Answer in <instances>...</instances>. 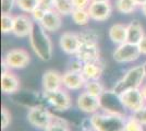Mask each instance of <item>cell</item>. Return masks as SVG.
Wrapping results in <instances>:
<instances>
[{"label":"cell","instance_id":"1","mask_svg":"<svg viewBox=\"0 0 146 131\" xmlns=\"http://www.w3.org/2000/svg\"><path fill=\"white\" fill-rule=\"evenodd\" d=\"M46 30L40 25L34 24V27L30 34V44L35 55L43 61H48L52 57V44Z\"/></svg>","mask_w":146,"mask_h":131},{"label":"cell","instance_id":"2","mask_svg":"<svg viewBox=\"0 0 146 131\" xmlns=\"http://www.w3.org/2000/svg\"><path fill=\"white\" fill-rule=\"evenodd\" d=\"M90 121L97 131H124L127 120L124 115L113 112H95Z\"/></svg>","mask_w":146,"mask_h":131},{"label":"cell","instance_id":"3","mask_svg":"<svg viewBox=\"0 0 146 131\" xmlns=\"http://www.w3.org/2000/svg\"><path fill=\"white\" fill-rule=\"evenodd\" d=\"M145 78V71L143 68V65L133 67L128 70L125 74L123 75V78L115 85L113 92H116L117 94H121L124 91H128L131 88H140Z\"/></svg>","mask_w":146,"mask_h":131},{"label":"cell","instance_id":"4","mask_svg":"<svg viewBox=\"0 0 146 131\" xmlns=\"http://www.w3.org/2000/svg\"><path fill=\"white\" fill-rule=\"evenodd\" d=\"M50 112L42 106H33L30 108L27 112V120L33 127H36L38 129H46L55 119Z\"/></svg>","mask_w":146,"mask_h":131},{"label":"cell","instance_id":"5","mask_svg":"<svg viewBox=\"0 0 146 131\" xmlns=\"http://www.w3.org/2000/svg\"><path fill=\"white\" fill-rule=\"evenodd\" d=\"M44 97L57 110H68L72 106V100L67 91L58 88L54 91H44Z\"/></svg>","mask_w":146,"mask_h":131},{"label":"cell","instance_id":"6","mask_svg":"<svg viewBox=\"0 0 146 131\" xmlns=\"http://www.w3.org/2000/svg\"><path fill=\"white\" fill-rule=\"evenodd\" d=\"M142 55L139 48V45L131 43H125L119 45L113 53V59L119 63H132L137 60Z\"/></svg>","mask_w":146,"mask_h":131},{"label":"cell","instance_id":"7","mask_svg":"<svg viewBox=\"0 0 146 131\" xmlns=\"http://www.w3.org/2000/svg\"><path fill=\"white\" fill-rule=\"evenodd\" d=\"M30 54L22 48H14L9 50L3 58V63L9 69H23L30 63Z\"/></svg>","mask_w":146,"mask_h":131},{"label":"cell","instance_id":"8","mask_svg":"<svg viewBox=\"0 0 146 131\" xmlns=\"http://www.w3.org/2000/svg\"><path fill=\"white\" fill-rule=\"evenodd\" d=\"M122 105L130 112H136L145 105V100L142 95L141 88H131L119 94Z\"/></svg>","mask_w":146,"mask_h":131},{"label":"cell","instance_id":"9","mask_svg":"<svg viewBox=\"0 0 146 131\" xmlns=\"http://www.w3.org/2000/svg\"><path fill=\"white\" fill-rule=\"evenodd\" d=\"M99 98H100L102 108H104L105 112L120 114V115L125 116V114H124L125 108L122 105L120 96H119V94L113 92V90L112 91H105Z\"/></svg>","mask_w":146,"mask_h":131},{"label":"cell","instance_id":"10","mask_svg":"<svg viewBox=\"0 0 146 131\" xmlns=\"http://www.w3.org/2000/svg\"><path fill=\"white\" fill-rule=\"evenodd\" d=\"M78 107L81 112L86 114H95L102 108L100 98L87 92H83L78 97Z\"/></svg>","mask_w":146,"mask_h":131},{"label":"cell","instance_id":"11","mask_svg":"<svg viewBox=\"0 0 146 131\" xmlns=\"http://www.w3.org/2000/svg\"><path fill=\"white\" fill-rule=\"evenodd\" d=\"M87 10L92 20L103 22L110 18L112 13V7L110 2H91Z\"/></svg>","mask_w":146,"mask_h":131},{"label":"cell","instance_id":"12","mask_svg":"<svg viewBox=\"0 0 146 131\" xmlns=\"http://www.w3.org/2000/svg\"><path fill=\"white\" fill-rule=\"evenodd\" d=\"M82 45L78 33L64 32L60 36V47L66 54L75 55Z\"/></svg>","mask_w":146,"mask_h":131},{"label":"cell","instance_id":"13","mask_svg":"<svg viewBox=\"0 0 146 131\" xmlns=\"http://www.w3.org/2000/svg\"><path fill=\"white\" fill-rule=\"evenodd\" d=\"M34 23L30 17L25 14H19L14 17V26L12 33L17 37H27L32 33Z\"/></svg>","mask_w":146,"mask_h":131},{"label":"cell","instance_id":"14","mask_svg":"<svg viewBox=\"0 0 146 131\" xmlns=\"http://www.w3.org/2000/svg\"><path fill=\"white\" fill-rule=\"evenodd\" d=\"M75 56L76 59L84 63L90 61H97L100 57V51L97 44H82Z\"/></svg>","mask_w":146,"mask_h":131},{"label":"cell","instance_id":"15","mask_svg":"<svg viewBox=\"0 0 146 131\" xmlns=\"http://www.w3.org/2000/svg\"><path fill=\"white\" fill-rule=\"evenodd\" d=\"M86 84V79L81 72H73L68 70L62 75V85L71 91H78L84 87Z\"/></svg>","mask_w":146,"mask_h":131},{"label":"cell","instance_id":"16","mask_svg":"<svg viewBox=\"0 0 146 131\" xmlns=\"http://www.w3.org/2000/svg\"><path fill=\"white\" fill-rule=\"evenodd\" d=\"M20 88V80L18 76L10 72V70L2 71L1 74V90L5 94L17 93Z\"/></svg>","mask_w":146,"mask_h":131},{"label":"cell","instance_id":"17","mask_svg":"<svg viewBox=\"0 0 146 131\" xmlns=\"http://www.w3.org/2000/svg\"><path fill=\"white\" fill-rule=\"evenodd\" d=\"M40 25L47 32H57L60 30L62 21H61V14L57 12L55 9L48 10L42 22H39Z\"/></svg>","mask_w":146,"mask_h":131},{"label":"cell","instance_id":"18","mask_svg":"<svg viewBox=\"0 0 146 131\" xmlns=\"http://www.w3.org/2000/svg\"><path fill=\"white\" fill-rule=\"evenodd\" d=\"M62 86V75L55 70H48L43 75L44 91H54Z\"/></svg>","mask_w":146,"mask_h":131},{"label":"cell","instance_id":"19","mask_svg":"<svg viewBox=\"0 0 146 131\" xmlns=\"http://www.w3.org/2000/svg\"><path fill=\"white\" fill-rule=\"evenodd\" d=\"M104 72V65L100 60L85 63L83 66L82 74L84 75L86 81L90 80H98Z\"/></svg>","mask_w":146,"mask_h":131},{"label":"cell","instance_id":"20","mask_svg":"<svg viewBox=\"0 0 146 131\" xmlns=\"http://www.w3.org/2000/svg\"><path fill=\"white\" fill-rule=\"evenodd\" d=\"M127 30H128V36H127V42L128 43L139 45L141 41L143 39V37L145 36L143 26L136 20L130 22V24L127 25Z\"/></svg>","mask_w":146,"mask_h":131},{"label":"cell","instance_id":"21","mask_svg":"<svg viewBox=\"0 0 146 131\" xmlns=\"http://www.w3.org/2000/svg\"><path fill=\"white\" fill-rule=\"evenodd\" d=\"M127 36H128V30L125 25L117 23L109 29V38L112 43L121 45L127 42Z\"/></svg>","mask_w":146,"mask_h":131},{"label":"cell","instance_id":"22","mask_svg":"<svg viewBox=\"0 0 146 131\" xmlns=\"http://www.w3.org/2000/svg\"><path fill=\"white\" fill-rule=\"evenodd\" d=\"M55 10L59 12L61 15L72 14L74 7L72 0H55Z\"/></svg>","mask_w":146,"mask_h":131},{"label":"cell","instance_id":"23","mask_svg":"<svg viewBox=\"0 0 146 131\" xmlns=\"http://www.w3.org/2000/svg\"><path fill=\"white\" fill-rule=\"evenodd\" d=\"M84 87H85V92L92 94L94 96H97V97H100L104 92H105V87L98 80L86 81V84Z\"/></svg>","mask_w":146,"mask_h":131},{"label":"cell","instance_id":"24","mask_svg":"<svg viewBox=\"0 0 146 131\" xmlns=\"http://www.w3.org/2000/svg\"><path fill=\"white\" fill-rule=\"evenodd\" d=\"M71 15L72 20L78 25H86L91 19L87 9H74Z\"/></svg>","mask_w":146,"mask_h":131},{"label":"cell","instance_id":"25","mask_svg":"<svg viewBox=\"0 0 146 131\" xmlns=\"http://www.w3.org/2000/svg\"><path fill=\"white\" fill-rule=\"evenodd\" d=\"M137 5L133 0H116V8L119 12L124 14L133 13Z\"/></svg>","mask_w":146,"mask_h":131},{"label":"cell","instance_id":"26","mask_svg":"<svg viewBox=\"0 0 146 131\" xmlns=\"http://www.w3.org/2000/svg\"><path fill=\"white\" fill-rule=\"evenodd\" d=\"M82 44H97L98 43V35L94 30H84V31L78 33Z\"/></svg>","mask_w":146,"mask_h":131},{"label":"cell","instance_id":"27","mask_svg":"<svg viewBox=\"0 0 146 131\" xmlns=\"http://www.w3.org/2000/svg\"><path fill=\"white\" fill-rule=\"evenodd\" d=\"M15 5L23 12L32 13L39 6V2H38V0H17Z\"/></svg>","mask_w":146,"mask_h":131},{"label":"cell","instance_id":"28","mask_svg":"<svg viewBox=\"0 0 146 131\" xmlns=\"http://www.w3.org/2000/svg\"><path fill=\"white\" fill-rule=\"evenodd\" d=\"M13 26H14V17H12L10 13H2V15H1V32L3 34L12 32Z\"/></svg>","mask_w":146,"mask_h":131},{"label":"cell","instance_id":"29","mask_svg":"<svg viewBox=\"0 0 146 131\" xmlns=\"http://www.w3.org/2000/svg\"><path fill=\"white\" fill-rule=\"evenodd\" d=\"M46 131H70L67 122L59 117H55L54 121L45 129Z\"/></svg>","mask_w":146,"mask_h":131},{"label":"cell","instance_id":"30","mask_svg":"<svg viewBox=\"0 0 146 131\" xmlns=\"http://www.w3.org/2000/svg\"><path fill=\"white\" fill-rule=\"evenodd\" d=\"M124 131H144L143 130V125L140 124L137 120H135L133 117H130L127 120L125 125V130Z\"/></svg>","mask_w":146,"mask_h":131},{"label":"cell","instance_id":"31","mask_svg":"<svg viewBox=\"0 0 146 131\" xmlns=\"http://www.w3.org/2000/svg\"><path fill=\"white\" fill-rule=\"evenodd\" d=\"M132 117H133L135 120H137V121H139L140 124H142L143 126H146V104L142 107L141 109L134 112L133 115H132Z\"/></svg>","mask_w":146,"mask_h":131},{"label":"cell","instance_id":"32","mask_svg":"<svg viewBox=\"0 0 146 131\" xmlns=\"http://www.w3.org/2000/svg\"><path fill=\"white\" fill-rule=\"evenodd\" d=\"M11 122V114L6 107L1 108V128L6 129Z\"/></svg>","mask_w":146,"mask_h":131},{"label":"cell","instance_id":"33","mask_svg":"<svg viewBox=\"0 0 146 131\" xmlns=\"http://www.w3.org/2000/svg\"><path fill=\"white\" fill-rule=\"evenodd\" d=\"M47 11H48L47 9H45V8H43V7H40V6H38L33 12L31 13V14H32L33 19L35 20L36 22L39 23V22H42V20L44 19V17H45V14H46Z\"/></svg>","mask_w":146,"mask_h":131},{"label":"cell","instance_id":"34","mask_svg":"<svg viewBox=\"0 0 146 131\" xmlns=\"http://www.w3.org/2000/svg\"><path fill=\"white\" fill-rule=\"evenodd\" d=\"M15 3H17V0H1L2 13H10Z\"/></svg>","mask_w":146,"mask_h":131},{"label":"cell","instance_id":"35","mask_svg":"<svg viewBox=\"0 0 146 131\" xmlns=\"http://www.w3.org/2000/svg\"><path fill=\"white\" fill-rule=\"evenodd\" d=\"M83 66H84V63H82V61L79 60V59H75V60H73L72 63H70L69 71H73V72H81V73H82Z\"/></svg>","mask_w":146,"mask_h":131},{"label":"cell","instance_id":"36","mask_svg":"<svg viewBox=\"0 0 146 131\" xmlns=\"http://www.w3.org/2000/svg\"><path fill=\"white\" fill-rule=\"evenodd\" d=\"M74 9H87L91 5V0H72Z\"/></svg>","mask_w":146,"mask_h":131},{"label":"cell","instance_id":"37","mask_svg":"<svg viewBox=\"0 0 146 131\" xmlns=\"http://www.w3.org/2000/svg\"><path fill=\"white\" fill-rule=\"evenodd\" d=\"M39 2V6L47 9V10H51V9H55V0H38Z\"/></svg>","mask_w":146,"mask_h":131},{"label":"cell","instance_id":"38","mask_svg":"<svg viewBox=\"0 0 146 131\" xmlns=\"http://www.w3.org/2000/svg\"><path fill=\"white\" fill-rule=\"evenodd\" d=\"M139 48H140V51L142 55H146V35L139 44Z\"/></svg>","mask_w":146,"mask_h":131},{"label":"cell","instance_id":"39","mask_svg":"<svg viewBox=\"0 0 146 131\" xmlns=\"http://www.w3.org/2000/svg\"><path fill=\"white\" fill-rule=\"evenodd\" d=\"M83 131H97V130L93 127V125L91 124V121L88 120V126H85V124H84V126H83Z\"/></svg>","mask_w":146,"mask_h":131},{"label":"cell","instance_id":"40","mask_svg":"<svg viewBox=\"0 0 146 131\" xmlns=\"http://www.w3.org/2000/svg\"><path fill=\"white\" fill-rule=\"evenodd\" d=\"M141 92H142V95H143V97H144V100L146 102V84H144L143 86L141 87Z\"/></svg>","mask_w":146,"mask_h":131},{"label":"cell","instance_id":"41","mask_svg":"<svg viewBox=\"0 0 146 131\" xmlns=\"http://www.w3.org/2000/svg\"><path fill=\"white\" fill-rule=\"evenodd\" d=\"M133 1L137 5V6H141V7L143 6V5L146 2V0H133Z\"/></svg>","mask_w":146,"mask_h":131},{"label":"cell","instance_id":"42","mask_svg":"<svg viewBox=\"0 0 146 131\" xmlns=\"http://www.w3.org/2000/svg\"><path fill=\"white\" fill-rule=\"evenodd\" d=\"M141 9H142V12H143V14H144V15L146 17V2L144 3V5H143V6L141 7Z\"/></svg>","mask_w":146,"mask_h":131},{"label":"cell","instance_id":"43","mask_svg":"<svg viewBox=\"0 0 146 131\" xmlns=\"http://www.w3.org/2000/svg\"><path fill=\"white\" fill-rule=\"evenodd\" d=\"M92 2H109L110 0H91Z\"/></svg>","mask_w":146,"mask_h":131},{"label":"cell","instance_id":"44","mask_svg":"<svg viewBox=\"0 0 146 131\" xmlns=\"http://www.w3.org/2000/svg\"><path fill=\"white\" fill-rule=\"evenodd\" d=\"M143 68H144V71H145V76H146V61L143 63Z\"/></svg>","mask_w":146,"mask_h":131}]
</instances>
